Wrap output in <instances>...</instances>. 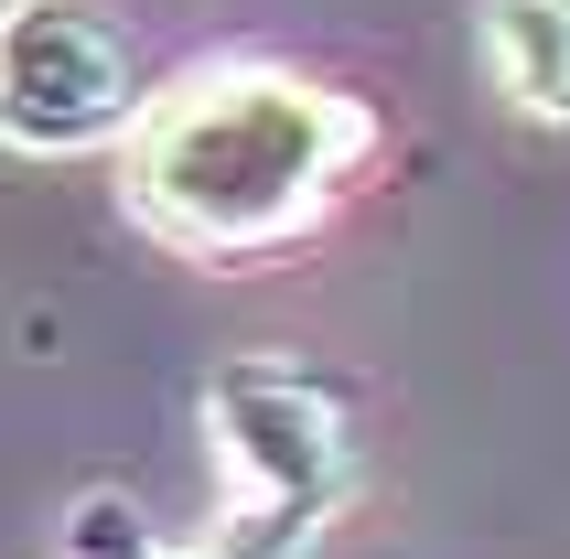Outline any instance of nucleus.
<instances>
[{"instance_id": "1", "label": "nucleus", "mask_w": 570, "mask_h": 559, "mask_svg": "<svg viewBox=\"0 0 570 559\" xmlns=\"http://www.w3.org/2000/svg\"><path fill=\"white\" fill-rule=\"evenodd\" d=\"M366 151H377V108L345 97L334 76H302L269 55H216V65H184L173 87H151V108L119 151V205L151 248L237 269V258L302 248L345 205Z\"/></svg>"}, {"instance_id": "2", "label": "nucleus", "mask_w": 570, "mask_h": 559, "mask_svg": "<svg viewBox=\"0 0 570 559\" xmlns=\"http://www.w3.org/2000/svg\"><path fill=\"white\" fill-rule=\"evenodd\" d=\"M205 441L226 463V506L194 559H323L366 473L345 388L302 355H226L205 376Z\"/></svg>"}, {"instance_id": "3", "label": "nucleus", "mask_w": 570, "mask_h": 559, "mask_svg": "<svg viewBox=\"0 0 570 559\" xmlns=\"http://www.w3.org/2000/svg\"><path fill=\"white\" fill-rule=\"evenodd\" d=\"M140 108H151L140 55L97 0H0V151L22 161L129 151Z\"/></svg>"}, {"instance_id": "4", "label": "nucleus", "mask_w": 570, "mask_h": 559, "mask_svg": "<svg viewBox=\"0 0 570 559\" xmlns=\"http://www.w3.org/2000/svg\"><path fill=\"white\" fill-rule=\"evenodd\" d=\"M484 65L528 119L570 129V0H484Z\"/></svg>"}, {"instance_id": "5", "label": "nucleus", "mask_w": 570, "mask_h": 559, "mask_svg": "<svg viewBox=\"0 0 570 559\" xmlns=\"http://www.w3.org/2000/svg\"><path fill=\"white\" fill-rule=\"evenodd\" d=\"M173 538L140 517V496H119V484H87V496L65 506V559H161Z\"/></svg>"}]
</instances>
